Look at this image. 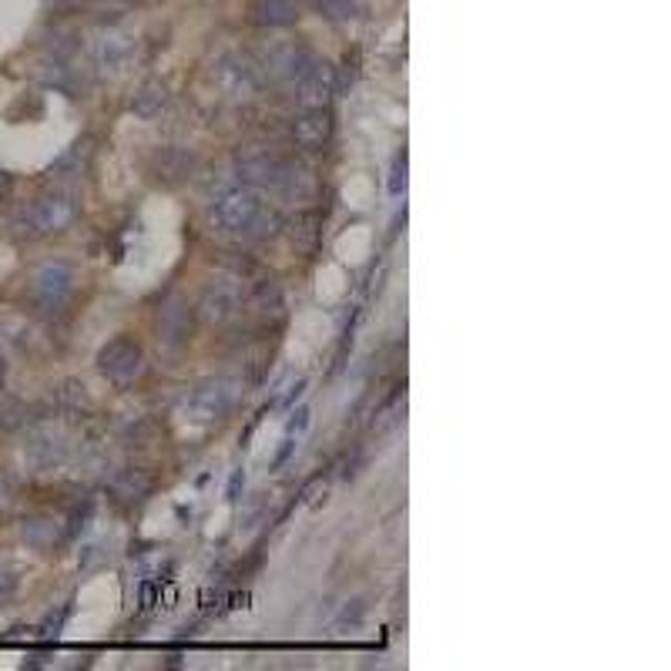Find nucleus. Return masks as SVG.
<instances>
[{
    "instance_id": "f257e3e1",
    "label": "nucleus",
    "mask_w": 671,
    "mask_h": 671,
    "mask_svg": "<svg viewBox=\"0 0 671 671\" xmlns=\"http://www.w3.org/2000/svg\"><path fill=\"white\" fill-rule=\"evenodd\" d=\"M245 393V383L239 376H209V380L195 383L185 396V410L195 420H225L239 406Z\"/></svg>"
},
{
    "instance_id": "f03ea898",
    "label": "nucleus",
    "mask_w": 671,
    "mask_h": 671,
    "mask_svg": "<svg viewBox=\"0 0 671 671\" xmlns=\"http://www.w3.org/2000/svg\"><path fill=\"white\" fill-rule=\"evenodd\" d=\"M292 158L279 155L276 148L266 145H245L235 155V175L242 178V185L249 188H269V192L279 195V188L286 185V178L292 172Z\"/></svg>"
},
{
    "instance_id": "7ed1b4c3",
    "label": "nucleus",
    "mask_w": 671,
    "mask_h": 671,
    "mask_svg": "<svg viewBox=\"0 0 671 671\" xmlns=\"http://www.w3.org/2000/svg\"><path fill=\"white\" fill-rule=\"evenodd\" d=\"M262 212V198L249 185H229L212 198L209 219L219 232L245 235V229L255 222V215Z\"/></svg>"
},
{
    "instance_id": "20e7f679",
    "label": "nucleus",
    "mask_w": 671,
    "mask_h": 671,
    "mask_svg": "<svg viewBox=\"0 0 671 671\" xmlns=\"http://www.w3.org/2000/svg\"><path fill=\"white\" fill-rule=\"evenodd\" d=\"M78 212H81L78 195L47 192V195L34 198V202L27 205L24 215H21V225L31 235H58V232L68 229L74 219H78Z\"/></svg>"
},
{
    "instance_id": "39448f33",
    "label": "nucleus",
    "mask_w": 671,
    "mask_h": 671,
    "mask_svg": "<svg viewBox=\"0 0 671 671\" xmlns=\"http://www.w3.org/2000/svg\"><path fill=\"white\" fill-rule=\"evenodd\" d=\"M309 61H313V51H309L302 41H292V37L269 41L259 54H255L262 81H272V84H292Z\"/></svg>"
},
{
    "instance_id": "423d86ee",
    "label": "nucleus",
    "mask_w": 671,
    "mask_h": 671,
    "mask_svg": "<svg viewBox=\"0 0 671 671\" xmlns=\"http://www.w3.org/2000/svg\"><path fill=\"white\" fill-rule=\"evenodd\" d=\"M215 84L222 88V94H229V98L235 101H245L252 98V94L262 91V71L259 64H255V58H249V54H222L219 61H215V71H212Z\"/></svg>"
},
{
    "instance_id": "0eeeda50",
    "label": "nucleus",
    "mask_w": 671,
    "mask_h": 671,
    "mask_svg": "<svg viewBox=\"0 0 671 671\" xmlns=\"http://www.w3.org/2000/svg\"><path fill=\"white\" fill-rule=\"evenodd\" d=\"M98 370H101L105 380L118 383V386L135 383L141 376V370H145V353H141V346L135 343V339L118 336V339H111V343L101 346Z\"/></svg>"
},
{
    "instance_id": "6e6552de",
    "label": "nucleus",
    "mask_w": 671,
    "mask_h": 671,
    "mask_svg": "<svg viewBox=\"0 0 671 671\" xmlns=\"http://www.w3.org/2000/svg\"><path fill=\"white\" fill-rule=\"evenodd\" d=\"M242 286L239 279H212L198 296V316L212 326H229L242 313Z\"/></svg>"
},
{
    "instance_id": "1a4fd4ad",
    "label": "nucleus",
    "mask_w": 671,
    "mask_h": 671,
    "mask_svg": "<svg viewBox=\"0 0 671 671\" xmlns=\"http://www.w3.org/2000/svg\"><path fill=\"white\" fill-rule=\"evenodd\" d=\"M24 453H27V463H31L34 470L61 467V463L68 460V453H71L68 433H64L58 423H34Z\"/></svg>"
},
{
    "instance_id": "9d476101",
    "label": "nucleus",
    "mask_w": 671,
    "mask_h": 671,
    "mask_svg": "<svg viewBox=\"0 0 671 671\" xmlns=\"http://www.w3.org/2000/svg\"><path fill=\"white\" fill-rule=\"evenodd\" d=\"M71 286H74L71 266H68V262H61V259H51V262H44V266L34 269V276H31V299L41 309H47V313H51V309L64 306V299L71 296Z\"/></svg>"
},
{
    "instance_id": "9b49d317",
    "label": "nucleus",
    "mask_w": 671,
    "mask_h": 671,
    "mask_svg": "<svg viewBox=\"0 0 671 671\" xmlns=\"http://www.w3.org/2000/svg\"><path fill=\"white\" fill-rule=\"evenodd\" d=\"M292 88H296V101L299 108H326L329 101H333V94L339 91V78H336V68L329 61H309L306 68L296 81H292Z\"/></svg>"
},
{
    "instance_id": "f8f14e48",
    "label": "nucleus",
    "mask_w": 671,
    "mask_h": 671,
    "mask_svg": "<svg viewBox=\"0 0 671 671\" xmlns=\"http://www.w3.org/2000/svg\"><path fill=\"white\" fill-rule=\"evenodd\" d=\"M195 165H198L195 151H188L182 145L155 148L148 155V162H145L148 175L155 178L158 185H165V188H175V185L188 182V178H192V172H195Z\"/></svg>"
},
{
    "instance_id": "ddd939ff",
    "label": "nucleus",
    "mask_w": 671,
    "mask_h": 671,
    "mask_svg": "<svg viewBox=\"0 0 671 671\" xmlns=\"http://www.w3.org/2000/svg\"><path fill=\"white\" fill-rule=\"evenodd\" d=\"M158 339L168 346V349H182L188 346V339H192V306L178 296V292H168V296L162 299V306H158Z\"/></svg>"
},
{
    "instance_id": "4468645a",
    "label": "nucleus",
    "mask_w": 671,
    "mask_h": 671,
    "mask_svg": "<svg viewBox=\"0 0 671 671\" xmlns=\"http://www.w3.org/2000/svg\"><path fill=\"white\" fill-rule=\"evenodd\" d=\"M289 141L302 151H323L333 141V115L326 108H302L289 121Z\"/></svg>"
},
{
    "instance_id": "2eb2a0df",
    "label": "nucleus",
    "mask_w": 671,
    "mask_h": 671,
    "mask_svg": "<svg viewBox=\"0 0 671 671\" xmlns=\"http://www.w3.org/2000/svg\"><path fill=\"white\" fill-rule=\"evenodd\" d=\"M249 309L262 323L279 326L286 319V292L276 279H259L249 292Z\"/></svg>"
},
{
    "instance_id": "dca6fc26",
    "label": "nucleus",
    "mask_w": 671,
    "mask_h": 671,
    "mask_svg": "<svg viewBox=\"0 0 671 671\" xmlns=\"http://www.w3.org/2000/svg\"><path fill=\"white\" fill-rule=\"evenodd\" d=\"M128 54H131V37L115 31V27L101 31L91 41V58H94V64H98V68H105V71H118L121 64L128 61Z\"/></svg>"
},
{
    "instance_id": "f3484780",
    "label": "nucleus",
    "mask_w": 671,
    "mask_h": 671,
    "mask_svg": "<svg viewBox=\"0 0 671 671\" xmlns=\"http://www.w3.org/2000/svg\"><path fill=\"white\" fill-rule=\"evenodd\" d=\"M249 21L255 27H292L299 21V4L296 0H249Z\"/></svg>"
},
{
    "instance_id": "a211bd4d",
    "label": "nucleus",
    "mask_w": 671,
    "mask_h": 671,
    "mask_svg": "<svg viewBox=\"0 0 671 671\" xmlns=\"http://www.w3.org/2000/svg\"><path fill=\"white\" fill-rule=\"evenodd\" d=\"M151 490H155V477H151L148 470L128 467L111 477V494H115L121 504H141Z\"/></svg>"
},
{
    "instance_id": "6ab92c4d",
    "label": "nucleus",
    "mask_w": 671,
    "mask_h": 671,
    "mask_svg": "<svg viewBox=\"0 0 671 671\" xmlns=\"http://www.w3.org/2000/svg\"><path fill=\"white\" fill-rule=\"evenodd\" d=\"M165 108H168V84L155 81V78L141 84V88L135 91V98H131V111H135L138 118H145V121L158 118Z\"/></svg>"
},
{
    "instance_id": "aec40b11",
    "label": "nucleus",
    "mask_w": 671,
    "mask_h": 671,
    "mask_svg": "<svg viewBox=\"0 0 671 671\" xmlns=\"http://www.w3.org/2000/svg\"><path fill=\"white\" fill-rule=\"evenodd\" d=\"M58 534H61V527L51 514H34L21 524V537L31 547H37V551H47V547L58 544Z\"/></svg>"
},
{
    "instance_id": "412c9836",
    "label": "nucleus",
    "mask_w": 671,
    "mask_h": 671,
    "mask_svg": "<svg viewBox=\"0 0 671 671\" xmlns=\"http://www.w3.org/2000/svg\"><path fill=\"white\" fill-rule=\"evenodd\" d=\"M54 410L58 413H81L88 410V390L78 380H64L58 390H54Z\"/></svg>"
},
{
    "instance_id": "4be33fe9",
    "label": "nucleus",
    "mask_w": 671,
    "mask_h": 671,
    "mask_svg": "<svg viewBox=\"0 0 671 671\" xmlns=\"http://www.w3.org/2000/svg\"><path fill=\"white\" fill-rule=\"evenodd\" d=\"M319 215L316 212H302L292 219V242L299 245L302 252H313L319 245Z\"/></svg>"
},
{
    "instance_id": "5701e85b",
    "label": "nucleus",
    "mask_w": 671,
    "mask_h": 671,
    "mask_svg": "<svg viewBox=\"0 0 671 671\" xmlns=\"http://www.w3.org/2000/svg\"><path fill=\"white\" fill-rule=\"evenodd\" d=\"M27 423H31V406L17 400V396H4V400H0V430L14 433V430H24Z\"/></svg>"
},
{
    "instance_id": "b1692460",
    "label": "nucleus",
    "mask_w": 671,
    "mask_h": 671,
    "mask_svg": "<svg viewBox=\"0 0 671 671\" xmlns=\"http://www.w3.org/2000/svg\"><path fill=\"white\" fill-rule=\"evenodd\" d=\"M313 4L319 14L333 17V21H346L359 11V0H313Z\"/></svg>"
},
{
    "instance_id": "393cba45",
    "label": "nucleus",
    "mask_w": 671,
    "mask_h": 671,
    "mask_svg": "<svg viewBox=\"0 0 671 671\" xmlns=\"http://www.w3.org/2000/svg\"><path fill=\"white\" fill-rule=\"evenodd\" d=\"M363 611H366V604H363V601H349L346 608L339 611V618L333 621V628H336V631L356 628V625H359V618H363Z\"/></svg>"
},
{
    "instance_id": "a878e982",
    "label": "nucleus",
    "mask_w": 671,
    "mask_h": 671,
    "mask_svg": "<svg viewBox=\"0 0 671 671\" xmlns=\"http://www.w3.org/2000/svg\"><path fill=\"white\" fill-rule=\"evenodd\" d=\"M306 427H309V406H299L289 420V440H299L302 433H306Z\"/></svg>"
},
{
    "instance_id": "bb28decb",
    "label": "nucleus",
    "mask_w": 671,
    "mask_h": 671,
    "mask_svg": "<svg viewBox=\"0 0 671 671\" xmlns=\"http://www.w3.org/2000/svg\"><path fill=\"white\" fill-rule=\"evenodd\" d=\"M406 188V155H396V162H393V178H390V192L393 195H400Z\"/></svg>"
},
{
    "instance_id": "cd10ccee",
    "label": "nucleus",
    "mask_w": 671,
    "mask_h": 671,
    "mask_svg": "<svg viewBox=\"0 0 671 671\" xmlns=\"http://www.w3.org/2000/svg\"><path fill=\"white\" fill-rule=\"evenodd\" d=\"M11 195H14V178L7 172H0V209L11 202Z\"/></svg>"
}]
</instances>
